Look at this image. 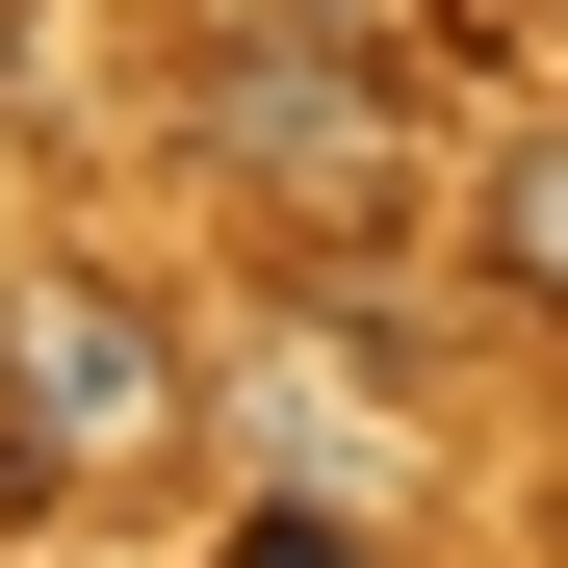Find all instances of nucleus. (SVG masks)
Segmentation results:
<instances>
[{"label":"nucleus","mask_w":568,"mask_h":568,"mask_svg":"<svg viewBox=\"0 0 568 568\" xmlns=\"http://www.w3.org/2000/svg\"><path fill=\"white\" fill-rule=\"evenodd\" d=\"M181 439V336L130 311L104 258L0 284V491H130V465Z\"/></svg>","instance_id":"obj_1"},{"label":"nucleus","mask_w":568,"mask_h":568,"mask_svg":"<svg viewBox=\"0 0 568 568\" xmlns=\"http://www.w3.org/2000/svg\"><path fill=\"white\" fill-rule=\"evenodd\" d=\"M207 155L258 181V207H362V181H388V27H284V0H233L207 27Z\"/></svg>","instance_id":"obj_2"},{"label":"nucleus","mask_w":568,"mask_h":568,"mask_svg":"<svg viewBox=\"0 0 568 568\" xmlns=\"http://www.w3.org/2000/svg\"><path fill=\"white\" fill-rule=\"evenodd\" d=\"M491 284H517V311H568V130L491 155Z\"/></svg>","instance_id":"obj_3"},{"label":"nucleus","mask_w":568,"mask_h":568,"mask_svg":"<svg viewBox=\"0 0 568 568\" xmlns=\"http://www.w3.org/2000/svg\"><path fill=\"white\" fill-rule=\"evenodd\" d=\"M233 568H388V542H362V517H311V491H258V517H233Z\"/></svg>","instance_id":"obj_4"}]
</instances>
